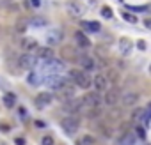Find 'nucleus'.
I'll list each match as a JSON object with an SVG mask.
<instances>
[{"instance_id": "nucleus-1", "label": "nucleus", "mask_w": 151, "mask_h": 145, "mask_svg": "<svg viewBox=\"0 0 151 145\" xmlns=\"http://www.w3.org/2000/svg\"><path fill=\"white\" fill-rule=\"evenodd\" d=\"M68 78L77 85L78 89H84V90H87V89H91L93 87V78L87 75V71H80V69H71L69 72H68Z\"/></svg>"}, {"instance_id": "nucleus-2", "label": "nucleus", "mask_w": 151, "mask_h": 145, "mask_svg": "<svg viewBox=\"0 0 151 145\" xmlns=\"http://www.w3.org/2000/svg\"><path fill=\"white\" fill-rule=\"evenodd\" d=\"M64 71V62L62 60H59V58H50V60H43V69H41V72L45 75V78L46 76H52V75H59V72H62Z\"/></svg>"}, {"instance_id": "nucleus-3", "label": "nucleus", "mask_w": 151, "mask_h": 145, "mask_svg": "<svg viewBox=\"0 0 151 145\" xmlns=\"http://www.w3.org/2000/svg\"><path fill=\"white\" fill-rule=\"evenodd\" d=\"M82 103H84V110L101 108V104H103V96H101V92H98V90L87 92V94L82 97Z\"/></svg>"}, {"instance_id": "nucleus-4", "label": "nucleus", "mask_w": 151, "mask_h": 145, "mask_svg": "<svg viewBox=\"0 0 151 145\" xmlns=\"http://www.w3.org/2000/svg\"><path fill=\"white\" fill-rule=\"evenodd\" d=\"M60 126H62V129H64L66 134H75V133L78 131V127H80V119L77 115H69V117L62 119Z\"/></svg>"}, {"instance_id": "nucleus-5", "label": "nucleus", "mask_w": 151, "mask_h": 145, "mask_svg": "<svg viewBox=\"0 0 151 145\" xmlns=\"http://www.w3.org/2000/svg\"><path fill=\"white\" fill-rule=\"evenodd\" d=\"M18 64H20V67H22V69H30V71H32V69H36V65L39 64V57L25 51L23 55H20Z\"/></svg>"}, {"instance_id": "nucleus-6", "label": "nucleus", "mask_w": 151, "mask_h": 145, "mask_svg": "<svg viewBox=\"0 0 151 145\" xmlns=\"http://www.w3.org/2000/svg\"><path fill=\"white\" fill-rule=\"evenodd\" d=\"M68 80H69V78H64V76H60V75H52V76H46V78H45V83H46L52 90H60V89L68 83Z\"/></svg>"}, {"instance_id": "nucleus-7", "label": "nucleus", "mask_w": 151, "mask_h": 145, "mask_svg": "<svg viewBox=\"0 0 151 145\" xmlns=\"http://www.w3.org/2000/svg\"><path fill=\"white\" fill-rule=\"evenodd\" d=\"M78 65H80L84 71H96V69H100L98 60H96L93 55H84V53H82V57H80V60H78Z\"/></svg>"}, {"instance_id": "nucleus-8", "label": "nucleus", "mask_w": 151, "mask_h": 145, "mask_svg": "<svg viewBox=\"0 0 151 145\" xmlns=\"http://www.w3.org/2000/svg\"><path fill=\"white\" fill-rule=\"evenodd\" d=\"M119 101H121V92H119V89L114 85L112 89H109V90L105 92V96H103V103H105L107 106H116Z\"/></svg>"}, {"instance_id": "nucleus-9", "label": "nucleus", "mask_w": 151, "mask_h": 145, "mask_svg": "<svg viewBox=\"0 0 151 145\" xmlns=\"http://www.w3.org/2000/svg\"><path fill=\"white\" fill-rule=\"evenodd\" d=\"M60 55H62L64 62H77V64H78V60L82 57V53H78L77 50H75V46H64L60 50Z\"/></svg>"}, {"instance_id": "nucleus-10", "label": "nucleus", "mask_w": 151, "mask_h": 145, "mask_svg": "<svg viewBox=\"0 0 151 145\" xmlns=\"http://www.w3.org/2000/svg\"><path fill=\"white\" fill-rule=\"evenodd\" d=\"M93 87L98 92H107L109 90V80H107V76L101 75V72H98V75L93 78Z\"/></svg>"}, {"instance_id": "nucleus-11", "label": "nucleus", "mask_w": 151, "mask_h": 145, "mask_svg": "<svg viewBox=\"0 0 151 145\" xmlns=\"http://www.w3.org/2000/svg\"><path fill=\"white\" fill-rule=\"evenodd\" d=\"M75 90H77V85H75L71 80H68V83L59 90V94H60V99L62 101H68V99H71V97H75Z\"/></svg>"}, {"instance_id": "nucleus-12", "label": "nucleus", "mask_w": 151, "mask_h": 145, "mask_svg": "<svg viewBox=\"0 0 151 145\" xmlns=\"http://www.w3.org/2000/svg\"><path fill=\"white\" fill-rule=\"evenodd\" d=\"M60 41H62V30L53 28L46 34V44L48 46H57V44H60Z\"/></svg>"}, {"instance_id": "nucleus-13", "label": "nucleus", "mask_w": 151, "mask_h": 145, "mask_svg": "<svg viewBox=\"0 0 151 145\" xmlns=\"http://www.w3.org/2000/svg\"><path fill=\"white\" fill-rule=\"evenodd\" d=\"M135 141H137V134H135L133 131H124V133L117 138L116 145H135Z\"/></svg>"}, {"instance_id": "nucleus-14", "label": "nucleus", "mask_w": 151, "mask_h": 145, "mask_svg": "<svg viewBox=\"0 0 151 145\" xmlns=\"http://www.w3.org/2000/svg\"><path fill=\"white\" fill-rule=\"evenodd\" d=\"M20 46H22V50L23 51H27V53H36V50L39 48V44H37V41L36 39H32V37H23L22 39V43H20Z\"/></svg>"}, {"instance_id": "nucleus-15", "label": "nucleus", "mask_w": 151, "mask_h": 145, "mask_svg": "<svg viewBox=\"0 0 151 145\" xmlns=\"http://www.w3.org/2000/svg\"><path fill=\"white\" fill-rule=\"evenodd\" d=\"M27 82L30 83V85H34V87H37V85H41V83H45V75L41 71H30L29 72V76H27Z\"/></svg>"}, {"instance_id": "nucleus-16", "label": "nucleus", "mask_w": 151, "mask_h": 145, "mask_svg": "<svg viewBox=\"0 0 151 145\" xmlns=\"http://www.w3.org/2000/svg\"><path fill=\"white\" fill-rule=\"evenodd\" d=\"M132 50H133V43H132V39H128V37H121V39H119V53H121L123 57H128V55L132 53Z\"/></svg>"}, {"instance_id": "nucleus-17", "label": "nucleus", "mask_w": 151, "mask_h": 145, "mask_svg": "<svg viewBox=\"0 0 151 145\" xmlns=\"http://www.w3.org/2000/svg\"><path fill=\"white\" fill-rule=\"evenodd\" d=\"M36 55L39 57L41 62L43 60H50V58H53V50H52V46H39L36 50Z\"/></svg>"}, {"instance_id": "nucleus-18", "label": "nucleus", "mask_w": 151, "mask_h": 145, "mask_svg": "<svg viewBox=\"0 0 151 145\" xmlns=\"http://www.w3.org/2000/svg\"><path fill=\"white\" fill-rule=\"evenodd\" d=\"M139 99L140 97H139L137 92H126L124 96H121V104L123 106H133V104H137Z\"/></svg>"}, {"instance_id": "nucleus-19", "label": "nucleus", "mask_w": 151, "mask_h": 145, "mask_svg": "<svg viewBox=\"0 0 151 145\" xmlns=\"http://www.w3.org/2000/svg\"><path fill=\"white\" fill-rule=\"evenodd\" d=\"M66 7H68V11H69V14H71V16H82V14H84V6H82V4H78V2H75V0L68 2V4H66Z\"/></svg>"}, {"instance_id": "nucleus-20", "label": "nucleus", "mask_w": 151, "mask_h": 145, "mask_svg": "<svg viewBox=\"0 0 151 145\" xmlns=\"http://www.w3.org/2000/svg\"><path fill=\"white\" fill-rule=\"evenodd\" d=\"M105 76H107V80H109V83H112V85H117V82H119V69H114V67H105Z\"/></svg>"}, {"instance_id": "nucleus-21", "label": "nucleus", "mask_w": 151, "mask_h": 145, "mask_svg": "<svg viewBox=\"0 0 151 145\" xmlns=\"http://www.w3.org/2000/svg\"><path fill=\"white\" fill-rule=\"evenodd\" d=\"M75 41H77V44H78L80 48H89V46H91V41L87 39V36H86L82 30H77V32H75Z\"/></svg>"}, {"instance_id": "nucleus-22", "label": "nucleus", "mask_w": 151, "mask_h": 145, "mask_svg": "<svg viewBox=\"0 0 151 145\" xmlns=\"http://www.w3.org/2000/svg\"><path fill=\"white\" fill-rule=\"evenodd\" d=\"M80 27L87 32H100L101 30V25L98 21H87V20H82L80 21Z\"/></svg>"}, {"instance_id": "nucleus-23", "label": "nucleus", "mask_w": 151, "mask_h": 145, "mask_svg": "<svg viewBox=\"0 0 151 145\" xmlns=\"http://www.w3.org/2000/svg\"><path fill=\"white\" fill-rule=\"evenodd\" d=\"M52 103V94L50 92H41L37 97H36V106L37 108H43V106H46V104H50Z\"/></svg>"}, {"instance_id": "nucleus-24", "label": "nucleus", "mask_w": 151, "mask_h": 145, "mask_svg": "<svg viewBox=\"0 0 151 145\" xmlns=\"http://www.w3.org/2000/svg\"><path fill=\"white\" fill-rule=\"evenodd\" d=\"M29 25H30V27L43 28V27L48 25V21H46V18H41V16H30V18H29Z\"/></svg>"}, {"instance_id": "nucleus-25", "label": "nucleus", "mask_w": 151, "mask_h": 145, "mask_svg": "<svg viewBox=\"0 0 151 145\" xmlns=\"http://www.w3.org/2000/svg\"><path fill=\"white\" fill-rule=\"evenodd\" d=\"M4 106H7V108H13L14 104H16V94L14 92H7V94H4Z\"/></svg>"}, {"instance_id": "nucleus-26", "label": "nucleus", "mask_w": 151, "mask_h": 145, "mask_svg": "<svg viewBox=\"0 0 151 145\" xmlns=\"http://www.w3.org/2000/svg\"><path fill=\"white\" fill-rule=\"evenodd\" d=\"M29 27H30L29 25V18H22V20L16 21V32H20V34H23Z\"/></svg>"}, {"instance_id": "nucleus-27", "label": "nucleus", "mask_w": 151, "mask_h": 145, "mask_svg": "<svg viewBox=\"0 0 151 145\" xmlns=\"http://www.w3.org/2000/svg\"><path fill=\"white\" fill-rule=\"evenodd\" d=\"M144 113H146V108H135V110L132 112V119L137 120V122H140L142 117H144Z\"/></svg>"}, {"instance_id": "nucleus-28", "label": "nucleus", "mask_w": 151, "mask_h": 145, "mask_svg": "<svg viewBox=\"0 0 151 145\" xmlns=\"http://www.w3.org/2000/svg\"><path fill=\"white\" fill-rule=\"evenodd\" d=\"M101 115H103L101 108H91V110H87V117H89V119H98V117H101Z\"/></svg>"}, {"instance_id": "nucleus-29", "label": "nucleus", "mask_w": 151, "mask_h": 145, "mask_svg": "<svg viewBox=\"0 0 151 145\" xmlns=\"http://www.w3.org/2000/svg\"><path fill=\"white\" fill-rule=\"evenodd\" d=\"M121 16H123L128 23H132V25H135V23L139 21V20H137V16H135V14H132V13H121Z\"/></svg>"}, {"instance_id": "nucleus-30", "label": "nucleus", "mask_w": 151, "mask_h": 145, "mask_svg": "<svg viewBox=\"0 0 151 145\" xmlns=\"http://www.w3.org/2000/svg\"><path fill=\"white\" fill-rule=\"evenodd\" d=\"M149 122H151V108H147V110H146V113H144V117H142L140 124H142L144 127H147V126H149Z\"/></svg>"}, {"instance_id": "nucleus-31", "label": "nucleus", "mask_w": 151, "mask_h": 145, "mask_svg": "<svg viewBox=\"0 0 151 145\" xmlns=\"http://www.w3.org/2000/svg\"><path fill=\"white\" fill-rule=\"evenodd\" d=\"M112 14H114V13H112V7H110V6H103V7H101V16H103V18L109 20V18H112Z\"/></svg>"}, {"instance_id": "nucleus-32", "label": "nucleus", "mask_w": 151, "mask_h": 145, "mask_svg": "<svg viewBox=\"0 0 151 145\" xmlns=\"http://www.w3.org/2000/svg\"><path fill=\"white\" fill-rule=\"evenodd\" d=\"M135 134H137L140 140H146V133H144V129H142L140 126H135Z\"/></svg>"}, {"instance_id": "nucleus-33", "label": "nucleus", "mask_w": 151, "mask_h": 145, "mask_svg": "<svg viewBox=\"0 0 151 145\" xmlns=\"http://www.w3.org/2000/svg\"><path fill=\"white\" fill-rule=\"evenodd\" d=\"M41 145H53V138H52L50 134L43 136V138H41Z\"/></svg>"}, {"instance_id": "nucleus-34", "label": "nucleus", "mask_w": 151, "mask_h": 145, "mask_svg": "<svg viewBox=\"0 0 151 145\" xmlns=\"http://www.w3.org/2000/svg\"><path fill=\"white\" fill-rule=\"evenodd\" d=\"M80 143H82V145H93V143H94V138L87 134V136H84V138H82V141H80Z\"/></svg>"}, {"instance_id": "nucleus-35", "label": "nucleus", "mask_w": 151, "mask_h": 145, "mask_svg": "<svg viewBox=\"0 0 151 145\" xmlns=\"http://www.w3.org/2000/svg\"><path fill=\"white\" fill-rule=\"evenodd\" d=\"M126 9H128V11H146L147 7H146V6H128Z\"/></svg>"}, {"instance_id": "nucleus-36", "label": "nucleus", "mask_w": 151, "mask_h": 145, "mask_svg": "<svg viewBox=\"0 0 151 145\" xmlns=\"http://www.w3.org/2000/svg\"><path fill=\"white\" fill-rule=\"evenodd\" d=\"M34 126H36L37 129H45V127H46V124H45L43 120H34Z\"/></svg>"}, {"instance_id": "nucleus-37", "label": "nucleus", "mask_w": 151, "mask_h": 145, "mask_svg": "<svg viewBox=\"0 0 151 145\" xmlns=\"http://www.w3.org/2000/svg\"><path fill=\"white\" fill-rule=\"evenodd\" d=\"M137 48H139V50H146V43H144V39L137 41Z\"/></svg>"}, {"instance_id": "nucleus-38", "label": "nucleus", "mask_w": 151, "mask_h": 145, "mask_svg": "<svg viewBox=\"0 0 151 145\" xmlns=\"http://www.w3.org/2000/svg\"><path fill=\"white\" fill-rule=\"evenodd\" d=\"M144 27L147 30H151V18H144Z\"/></svg>"}, {"instance_id": "nucleus-39", "label": "nucleus", "mask_w": 151, "mask_h": 145, "mask_svg": "<svg viewBox=\"0 0 151 145\" xmlns=\"http://www.w3.org/2000/svg\"><path fill=\"white\" fill-rule=\"evenodd\" d=\"M18 113H20V117H22V119H25V117H27V110H25L23 106H22V108L18 110Z\"/></svg>"}, {"instance_id": "nucleus-40", "label": "nucleus", "mask_w": 151, "mask_h": 145, "mask_svg": "<svg viewBox=\"0 0 151 145\" xmlns=\"http://www.w3.org/2000/svg\"><path fill=\"white\" fill-rule=\"evenodd\" d=\"M14 143L16 145H25V138H14Z\"/></svg>"}, {"instance_id": "nucleus-41", "label": "nucleus", "mask_w": 151, "mask_h": 145, "mask_svg": "<svg viewBox=\"0 0 151 145\" xmlns=\"http://www.w3.org/2000/svg\"><path fill=\"white\" fill-rule=\"evenodd\" d=\"M30 6L32 7H39L41 6V0H30Z\"/></svg>"}, {"instance_id": "nucleus-42", "label": "nucleus", "mask_w": 151, "mask_h": 145, "mask_svg": "<svg viewBox=\"0 0 151 145\" xmlns=\"http://www.w3.org/2000/svg\"><path fill=\"white\" fill-rule=\"evenodd\" d=\"M9 129H11L9 126H6V124H0V131H4V133H7Z\"/></svg>"}, {"instance_id": "nucleus-43", "label": "nucleus", "mask_w": 151, "mask_h": 145, "mask_svg": "<svg viewBox=\"0 0 151 145\" xmlns=\"http://www.w3.org/2000/svg\"><path fill=\"white\" fill-rule=\"evenodd\" d=\"M147 108H151V103H149V104H147Z\"/></svg>"}, {"instance_id": "nucleus-44", "label": "nucleus", "mask_w": 151, "mask_h": 145, "mask_svg": "<svg viewBox=\"0 0 151 145\" xmlns=\"http://www.w3.org/2000/svg\"><path fill=\"white\" fill-rule=\"evenodd\" d=\"M149 72H151V64H149Z\"/></svg>"}]
</instances>
